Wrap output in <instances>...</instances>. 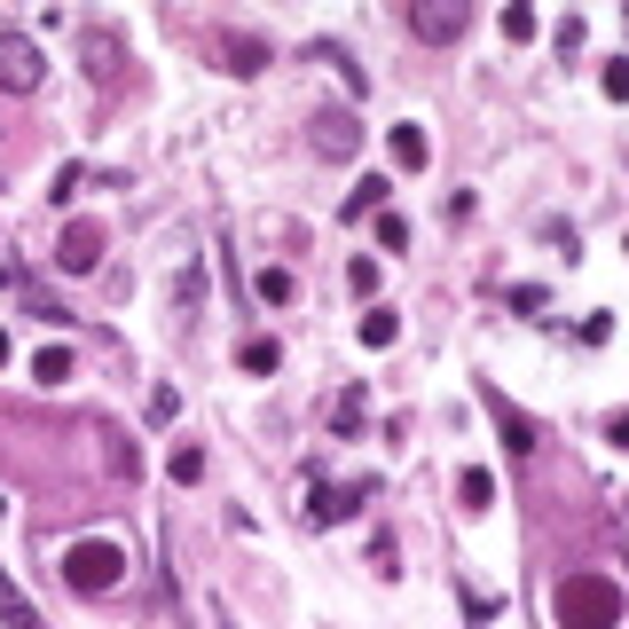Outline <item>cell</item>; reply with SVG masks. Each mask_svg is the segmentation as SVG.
<instances>
[{
	"label": "cell",
	"mask_w": 629,
	"mask_h": 629,
	"mask_svg": "<svg viewBox=\"0 0 629 629\" xmlns=\"http://www.w3.org/2000/svg\"><path fill=\"white\" fill-rule=\"evenodd\" d=\"M354 142H362V126L347 111H315V150L323 158H354Z\"/></svg>",
	"instance_id": "30bf717a"
},
{
	"label": "cell",
	"mask_w": 629,
	"mask_h": 629,
	"mask_svg": "<svg viewBox=\"0 0 629 629\" xmlns=\"http://www.w3.org/2000/svg\"><path fill=\"white\" fill-rule=\"evenodd\" d=\"M307 63H323V72H339V79H347V95H362V87H370V79L354 72V55H347L339 40H307Z\"/></svg>",
	"instance_id": "4fadbf2b"
},
{
	"label": "cell",
	"mask_w": 629,
	"mask_h": 629,
	"mask_svg": "<svg viewBox=\"0 0 629 629\" xmlns=\"http://www.w3.org/2000/svg\"><path fill=\"white\" fill-rule=\"evenodd\" d=\"M599 87H606V103H629V55H614V63H606Z\"/></svg>",
	"instance_id": "7402d4cb"
},
{
	"label": "cell",
	"mask_w": 629,
	"mask_h": 629,
	"mask_svg": "<svg viewBox=\"0 0 629 629\" xmlns=\"http://www.w3.org/2000/svg\"><path fill=\"white\" fill-rule=\"evenodd\" d=\"M237 362H244L252 378H268L276 362H284V347H276V339H244V347H237Z\"/></svg>",
	"instance_id": "ac0fdd59"
},
{
	"label": "cell",
	"mask_w": 629,
	"mask_h": 629,
	"mask_svg": "<svg viewBox=\"0 0 629 629\" xmlns=\"http://www.w3.org/2000/svg\"><path fill=\"white\" fill-rule=\"evenodd\" d=\"M0 362H9V330H0Z\"/></svg>",
	"instance_id": "f1b7e54d"
},
{
	"label": "cell",
	"mask_w": 629,
	"mask_h": 629,
	"mask_svg": "<svg viewBox=\"0 0 629 629\" xmlns=\"http://www.w3.org/2000/svg\"><path fill=\"white\" fill-rule=\"evenodd\" d=\"M386 197H393V181H386V174H370V181H362V189L347 197V205H339V213H347V221H362V213H370V205L386 213Z\"/></svg>",
	"instance_id": "e0dca14e"
},
{
	"label": "cell",
	"mask_w": 629,
	"mask_h": 629,
	"mask_svg": "<svg viewBox=\"0 0 629 629\" xmlns=\"http://www.w3.org/2000/svg\"><path fill=\"white\" fill-rule=\"evenodd\" d=\"M0 621H9V629H40V606H32L9 575H0Z\"/></svg>",
	"instance_id": "9a60e30c"
},
{
	"label": "cell",
	"mask_w": 629,
	"mask_h": 629,
	"mask_svg": "<svg viewBox=\"0 0 629 629\" xmlns=\"http://www.w3.org/2000/svg\"><path fill=\"white\" fill-rule=\"evenodd\" d=\"M32 378L40 386H72V347H40L32 354Z\"/></svg>",
	"instance_id": "2e32d148"
},
{
	"label": "cell",
	"mask_w": 629,
	"mask_h": 629,
	"mask_svg": "<svg viewBox=\"0 0 629 629\" xmlns=\"http://www.w3.org/2000/svg\"><path fill=\"white\" fill-rule=\"evenodd\" d=\"M456 504L488 512V504H495V473H488V465H465V473H456Z\"/></svg>",
	"instance_id": "5bb4252c"
},
{
	"label": "cell",
	"mask_w": 629,
	"mask_h": 629,
	"mask_svg": "<svg viewBox=\"0 0 629 629\" xmlns=\"http://www.w3.org/2000/svg\"><path fill=\"white\" fill-rule=\"evenodd\" d=\"M606 441H614V449H629V410H614V417H606Z\"/></svg>",
	"instance_id": "83f0119b"
},
{
	"label": "cell",
	"mask_w": 629,
	"mask_h": 629,
	"mask_svg": "<svg viewBox=\"0 0 629 629\" xmlns=\"http://www.w3.org/2000/svg\"><path fill=\"white\" fill-rule=\"evenodd\" d=\"M488 417H495V433L512 441V456H536V449H543V433H536V425H527V417L504 402V393H488Z\"/></svg>",
	"instance_id": "9c48e42d"
},
{
	"label": "cell",
	"mask_w": 629,
	"mask_h": 629,
	"mask_svg": "<svg viewBox=\"0 0 629 629\" xmlns=\"http://www.w3.org/2000/svg\"><path fill=\"white\" fill-rule=\"evenodd\" d=\"M410 32L417 40H456V32H465V9H456V0H410Z\"/></svg>",
	"instance_id": "52a82bcc"
},
{
	"label": "cell",
	"mask_w": 629,
	"mask_h": 629,
	"mask_svg": "<svg viewBox=\"0 0 629 629\" xmlns=\"http://www.w3.org/2000/svg\"><path fill=\"white\" fill-rule=\"evenodd\" d=\"M354 339L370 347V354H386L393 339H402V315H393V307H362V323H354Z\"/></svg>",
	"instance_id": "7c38bea8"
},
{
	"label": "cell",
	"mask_w": 629,
	"mask_h": 629,
	"mask_svg": "<svg viewBox=\"0 0 629 629\" xmlns=\"http://www.w3.org/2000/svg\"><path fill=\"white\" fill-rule=\"evenodd\" d=\"M165 473H174L181 488H189V480H205V449H197V441H181L174 456H165Z\"/></svg>",
	"instance_id": "d6986e66"
},
{
	"label": "cell",
	"mask_w": 629,
	"mask_h": 629,
	"mask_svg": "<svg viewBox=\"0 0 629 629\" xmlns=\"http://www.w3.org/2000/svg\"><path fill=\"white\" fill-rule=\"evenodd\" d=\"M370 495H378V480H347V488H323V480H307V519H315V527H330V519L362 512Z\"/></svg>",
	"instance_id": "5b68a950"
},
{
	"label": "cell",
	"mask_w": 629,
	"mask_h": 629,
	"mask_svg": "<svg viewBox=\"0 0 629 629\" xmlns=\"http://www.w3.org/2000/svg\"><path fill=\"white\" fill-rule=\"evenodd\" d=\"M252 291H260L268 307H284V300H291L300 284H291V268H260V276H252Z\"/></svg>",
	"instance_id": "44dd1931"
},
{
	"label": "cell",
	"mask_w": 629,
	"mask_h": 629,
	"mask_svg": "<svg viewBox=\"0 0 629 629\" xmlns=\"http://www.w3.org/2000/svg\"><path fill=\"white\" fill-rule=\"evenodd\" d=\"M386 150H393V165H402V174H417V165L433 158V142H425V126H417V118H402V126H386Z\"/></svg>",
	"instance_id": "8fae6325"
},
{
	"label": "cell",
	"mask_w": 629,
	"mask_h": 629,
	"mask_svg": "<svg viewBox=\"0 0 629 629\" xmlns=\"http://www.w3.org/2000/svg\"><path fill=\"white\" fill-rule=\"evenodd\" d=\"M370 567H378V575H393V567H402V551H393V536H378V543H370Z\"/></svg>",
	"instance_id": "4316f807"
},
{
	"label": "cell",
	"mask_w": 629,
	"mask_h": 629,
	"mask_svg": "<svg viewBox=\"0 0 629 629\" xmlns=\"http://www.w3.org/2000/svg\"><path fill=\"white\" fill-rule=\"evenodd\" d=\"M0 512H9V495H0Z\"/></svg>",
	"instance_id": "f546056e"
},
{
	"label": "cell",
	"mask_w": 629,
	"mask_h": 629,
	"mask_svg": "<svg viewBox=\"0 0 629 629\" xmlns=\"http://www.w3.org/2000/svg\"><path fill=\"white\" fill-rule=\"evenodd\" d=\"M378 244H386V252H402V244H410V221H402V213H393V205L378 213Z\"/></svg>",
	"instance_id": "603a6c76"
},
{
	"label": "cell",
	"mask_w": 629,
	"mask_h": 629,
	"mask_svg": "<svg viewBox=\"0 0 629 629\" xmlns=\"http://www.w3.org/2000/svg\"><path fill=\"white\" fill-rule=\"evenodd\" d=\"M126 575V551L111 543V536H87V543H72L63 551V582L72 590H87V599H103V590Z\"/></svg>",
	"instance_id": "7a4b0ae2"
},
{
	"label": "cell",
	"mask_w": 629,
	"mask_h": 629,
	"mask_svg": "<svg viewBox=\"0 0 629 629\" xmlns=\"http://www.w3.org/2000/svg\"><path fill=\"white\" fill-rule=\"evenodd\" d=\"M174 410H181V393L158 386V393H150V425H174Z\"/></svg>",
	"instance_id": "484cf974"
},
{
	"label": "cell",
	"mask_w": 629,
	"mask_h": 629,
	"mask_svg": "<svg viewBox=\"0 0 629 629\" xmlns=\"http://www.w3.org/2000/svg\"><path fill=\"white\" fill-rule=\"evenodd\" d=\"M330 433H362V386H347L339 402H330Z\"/></svg>",
	"instance_id": "ffe728a7"
},
{
	"label": "cell",
	"mask_w": 629,
	"mask_h": 629,
	"mask_svg": "<svg viewBox=\"0 0 629 629\" xmlns=\"http://www.w3.org/2000/svg\"><path fill=\"white\" fill-rule=\"evenodd\" d=\"M79 63L95 72V87H118V79H126V48H118V32H103V24L79 32Z\"/></svg>",
	"instance_id": "8992f818"
},
{
	"label": "cell",
	"mask_w": 629,
	"mask_h": 629,
	"mask_svg": "<svg viewBox=\"0 0 629 629\" xmlns=\"http://www.w3.org/2000/svg\"><path fill=\"white\" fill-rule=\"evenodd\" d=\"M103 244H111V228L95 221V213L63 221V237H55V268H63V276H95V268H103Z\"/></svg>",
	"instance_id": "3957f363"
},
{
	"label": "cell",
	"mask_w": 629,
	"mask_h": 629,
	"mask_svg": "<svg viewBox=\"0 0 629 629\" xmlns=\"http://www.w3.org/2000/svg\"><path fill=\"white\" fill-rule=\"evenodd\" d=\"M629 590L614 575H558L551 582V621L558 629H621Z\"/></svg>",
	"instance_id": "6da1fadb"
},
{
	"label": "cell",
	"mask_w": 629,
	"mask_h": 629,
	"mask_svg": "<svg viewBox=\"0 0 629 629\" xmlns=\"http://www.w3.org/2000/svg\"><path fill=\"white\" fill-rule=\"evenodd\" d=\"M504 40H512V48L536 40V9H504Z\"/></svg>",
	"instance_id": "cb8c5ba5"
},
{
	"label": "cell",
	"mask_w": 629,
	"mask_h": 629,
	"mask_svg": "<svg viewBox=\"0 0 629 629\" xmlns=\"http://www.w3.org/2000/svg\"><path fill=\"white\" fill-rule=\"evenodd\" d=\"M347 284L362 291V300H370V291H378V260H347Z\"/></svg>",
	"instance_id": "d4e9b609"
},
{
	"label": "cell",
	"mask_w": 629,
	"mask_h": 629,
	"mask_svg": "<svg viewBox=\"0 0 629 629\" xmlns=\"http://www.w3.org/2000/svg\"><path fill=\"white\" fill-rule=\"evenodd\" d=\"M213 48H221L228 72H244V79H252V72H268V40H260V32H221Z\"/></svg>",
	"instance_id": "ba28073f"
},
{
	"label": "cell",
	"mask_w": 629,
	"mask_h": 629,
	"mask_svg": "<svg viewBox=\"0 0 629 629\" xmlns=\"http://www.w3.org/2000/svg\"><path fill=\"white\" fill-rule=\"evenodd\" d=\"M40 72H48V63H40V48H32V32H0V87L32 95V87H40Z\"/></svg>",
	"instance_id": "277c9868"
}]
</instances>
